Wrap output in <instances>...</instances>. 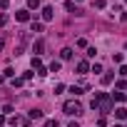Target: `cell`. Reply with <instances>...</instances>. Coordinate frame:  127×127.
I'll list each match as a JSON object with an SVG mask.
<instances>
[{"mask_svg": "<svg viewBox=\"0 0 127 127\" xmlns=\"http://www.w3.org/2000/svg\"><path fill=\"white\" fill-rule=\"evenodd\" d=\"M110 95H105V92H100V95H95V100H92V110H100V112H110Z\"/></svg>", "mask_w": 127, "mask_h": 127, "instance_id": "cell-1", "label": "cell"}, {"mask_svg": "<svg viewBox=\"0 0 127 127\" xmlns=\"http://www.w3.org/2000/svg\"><path fill=\"white\" fill-rule=\"evenodd\" d=\"M65 112L67 115H82V105L77 100H70V102H65Z\"/></svg>", "mask_w": 127, "mask_h": 127, "instance_id": "cell-2", "label": "cell"}, {"mask_svg": "<svg viewBox=\"0 0 127 127\" xmlns=\"http://www.w3.org/2000/svg\"><path fill=\"white\" fill-rule=\"evenodd\" d=\"M28 45V32H20V40H18V47H15V55H20Z\"/></svg>", "mask_w": 127, "mask_h": 127, "instance_id": "cell-3", "label": "cell"}, {"mask_svg": "<svg viewBox=\"0 0 127 127\" xmlns=\"http://www.w3.org/2000/svg\"><path fill=\"white\" fill-rule=\"evenodd\" d=\"M77 72H80V75H87V72H90V62H87V60H80V62H77Z\"/></svg>", "mask_w": 127, "mask_h": 127, "instance_id": "cell-4", "label": "cell"}, {"mask_svg": "<svg viewBox=\"0 0 127 127\" xmlns=\"http://www.w3.org/2000/svg\"><path fill=\"white\" fill-rule=\"evenodd\" d=\"M42 50H45V40L32 42V52H35V57H37V55H42Z\"/></svg>", "mask_w": 127, "mask_h": 127, "instance_id": "cell-5", "label": "cell"}, {"mask_svg": "<svg viewBox=\"0 0 127 127\" xmlns=\"http://www.w3.org/2000/svg\"><path fill=\"white\" fill-rule=\"evenodd\" d=\"M15 18H18L20 23H25V20H30V13H28V10H20V13H15Z\"/></svg>", "mask_w": 127, "mask_h": 127, "instance_id": "cell-6", "label": "cell"}, {"mask_svg": "<svg viewBox=\"0 0 127 127\" xmlns=\"http://www.w3.org/2000/svg\"><path fill=\"white\" fill-rule=\"evenodd\" d=\"M60 57H62V60H70V57H72V50H70V47H62V50H60Z\"/></svg>", "mask_w": 127, "mask_h": 127, "instance_id": "cell-7", "label": "cell"}, {"mask_svg": "<svg viewBox=\"0 0 127 127\" xmlns=\"http://www.w3.org/2000/svg\"><path fill=\"white\" fill-rule=\"evenodd\" d=\"M42 18H45V20H52V8H50V5L42 8Z\"/></svg>", "mask_w": 127, "mask_h": 127, "instance_id": "cell-8", "label": "cell"}, {"mask_svg": "<svg viewBox=\"0 0 127 127\" xmlns=\"http://www.w3.org/2000/svg\"><path fill=\"white\" fill-rule=\"evenodd\" d=\"M115 117H117V120H125V117H127V110H125V107H117V110H115Z\"/></svg>", "mask_w": 127, "mask_h": 127, "instance_id": "cell-9", "label": "cell"}, {"mask_svg": "<svg viewBox=\"0 0 127 127\" xmlns=\"http://www.w3.org/2000/svg\"><path fill=\"white\" fill-rule=\"evenodd\" d=\"M30 120H42V110H30Z\"/></svg>", "mask_w": 127, "mask_h": 127, "instance_id": "cell-10", "label": "cell"}, {"mask_svg": "<svg viewBox=\"0 0 127 127\" xmlns=\"http://www.w3.org/2000/svg\"><path fill=\"white\" fill-rule=\"evenodd\" d=\"M30 28H32V32H42V23H37V20H32Z\"/></svg>", "mask_w": 127, "mask_h": 127, "instance_id": "cell-11", "label": "cell"}, {"mask_svg": "<svg viewBox=\"0 0 127 127\" xmlns=\"http://www.w3.org/2000/svg\"><path fill=\"white\" fill-rule=\"evenodd\" d=\"M30 65H32V70H40V67H42V62H40V57H32Z\"/></svg>", "mask_w": 127, "mask_h": 127, "instance_id": "cell-12", "label": "cell"}, {"mask_svg": "<svg viewBox=\"0 0 127 127\" xmlns=\"http://www.w3.org/2000/svg\"><path fill=\"white\" fill-rule=\"evenodd\" d=\"M28 8H30V10H37V8H40V0H28Z\"/></svg>", "mask_w": 127, "mask_h": 127, "instance_id": "cell-13", "label": "cell"}, {"mask_svg": "<svg viewBox=\"0 0 127 127\" xmlns=\"http://www.w3.org/2000/svg\"><path fill=\"white\" fill-rule=\"evenodd\" d=\"M65 10H67V13H80V10L75 8V3H65Z\"/></svg>", "mask_w": 127, "mask_h": 127, "instance_id": "cell-14", "label": "cell"}, {"mask_svg": "<svg viewBox=\"0 0 127 127\" xmlns=\"http://www.w3.org/2000/svg\"><path fill=\"white\" fill-rule=\"evenodd\" d=\"M45 127H60L57 120H45Z\"/></svg>", "mask_w": 127, "mask_h": 127, "instance_id": "cell-15", "label": "cell"}, {"mask_svg": "<svg viewBox=\"0 0 127 127\" xmlns=\"http://www.w3.org/2000/svg\"><path fill=\"white\" fill-rule=\"evenodd\" d=\"M57 70H60V62H57V60L50 62V72H57Z\"/></svg>", "mask_w": 127, "mask_h": 127, "instance_id": "cell-16", "label": "cell"}, {"mask_svg": "<svg viewBox=\"0 0 127 127\" xmlns=\"http://www.w3.org/2000/svg\"><path fill=\"white\" fill-rule=\"evenodd\" d=\"M112 80H115V75H102V82H105V85H110Z\"/></svg>", "mask_w": 127, "mask_h": 127, "instance_id": "cell-17", "label": "cell"}, {"mask_svg": "<svg viewBox=\"0 0 127 127\" xmlns=\"http://www.w3.org/2000/svg\"><path fill=\"white\" fill-rule=\"evenodd\" d=\"M70 92L77 97V95H82V87H75V85H72V87H70Z\"/></svg>", "mask_w": 127, "mask_h": 127, "instance_id": "cell-18", "label": "cell"}, {"mask_svg": "<svg viewBox=\"0 0 127 127\" xmlns=\"http://www.w3.org/2000/svg\"><path fill=\"white\" fill-rule=\"evenodd\" d=\"M112 97H115V102H122V100H125V92H115Z\"/></svg>", "mask_w": 127, "mask_h": 127, "instance_id": "cell-19", "label": "cell"}, {"mask_svg": "<svg viewBox=\"0 0 127 127\" xmlns=\"http://www.w3.org/2000/svg\"><path fill=\"white\" fill-rule=\"evenodd\" d=\"M90 70H92V72H102V65H100V62H95V65H92Z\"/></svg>", "mask_w": 127, "mask_h": 127, "instance_id": "cell-20", "label": "cell"}, {"mask_svg": "<svg viewBox=\"0 0 127 127\" xmlns=\"http://www.w3.org/2000/svg\"><path fill=\"white\" fill-rule=\"evenodd\" d=\"M13 75H15V70H13V67H8V70L3 72V77H13Z\"/></svg>", "mask_w": 127, "mask_h": 127, "instance_id": "cell-21", "label": "cell"}, {"mask_svg": "<svg viewBox=\"0 0 127 127\" xmlns=\"http://www.w3.org/2000/svg\"><path fill=\"white\" fill-rule=\"evenodd\" d=\"M23 82H25V80H23V77H15V80H13V87H20V85H23Z\"/></svg>", "mask_w": 127, "mask_h": 127, "instance_id": "cell-22", "label": "cell"}, {"mask_svg": "<svg viewBox=\"0 0 127 127\" xmlns=\"http://www.w3.org/2000/svg\"><path fill=\"white\" fill-rule=\"evenodd\" d=\"M107 3H105V0H95V8H105Z\"/></svg>", "mask_w": 127, "mask_h": 127, "instance_id": "cell-23", "label": "cell"}, {"mask_svg": "<svg viewBox=\"0 0 127 127\" xmlns=\"http://www.w3.org/2000/svg\"><path fill=\"white\" fill-rule=\"evenodd\" d=\"M120 75H122V77H127V65H122V67H120Z\"/></svg>", "mask_w": 127, "mask_h": 127, "instance_id": "cell-24", "label": "cell"}, {"mask_svg": "<svg viewBox=\"0 0 127 127\" xmlns=\"http://www.w3.org/2000/svg\"><path fill=\"white\" fill-rule=\"evenodd\" d=\"M5 23H8V15H0V28H3Z\"/></svg>", "mask_w": 127, "mask_h": 127, "instance_id": "cell-25", "label": "cell"}, {"mask_svg": "<svg viewBox=\"0 0 127 127\" xmlns=\"http://www.w3.org/2000/svg\"><path fill=\"white\" fill-rule=\"evenodd\" d=\"M3 47H5V40H3V37H0V50H3Z\"/></svg>", "mask_w": 127, "mask_h": 127, "instance_id": "cell-26", "label": "cell"}, {"mask_svg": "<svg viewBox=\"0 0 127 127\" xmlns=\"http://www.w3.org/2000/svg\"><path fill=\"white\" fill-rule=\"evenodd\" d=\"M0 125H5V117H3V115H0Z\"/></svg>", "mask_w": 127, "mask_h": 127, "instance_id": "cell-27", "label": "cell"}, {"mask_svg": "<svg viewBox=\"0 0 127 127\" xmlns=\"http://www.w3.org/2000/svg\"><path fill=\"white\" fill-rule=\"evenodd\" d=\"M3 80H5V77H3V75H0V85H3Z\"/></svg>", "mask_w": 127, "mask_h": 127, "instance_id": "cell-28", "label": "cell"}, {"mask_svg": "<svg viewBox=\"0 0 127 127\" xmlns=\"http://www.w3.org/2000/svg\"><path fill=\"white\" fill-rule=\"evenodd\" d=\"M77 3H80V0H77Z\"/></svg>", "mask_w": 127, "mask_h": 127, "instance_id": "cell-29", "label": "cell"}, {"mask_svg": "<svg viewBox=\"0 0 127 127\" xmlns=\"http://www.w3.org/2000/svg\"><path fill=\"white\" fill-rule=\"evenodd\" d=\"M125 3H127V0H125Z\"/></svg>", "mask_w": 127, "mask_h": 127, "instance_id": "cell-30", "label": "cell"}]
</instances>
